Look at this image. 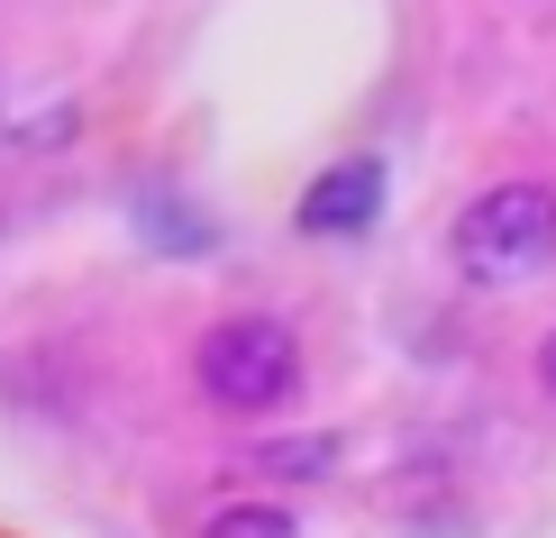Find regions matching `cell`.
I'll return each mask as SVG.
<instances>
[{
  "mask_svg": "<svg viewBox=\"0 0 556 538\" xmlns=\"http://www.w3.org/2000/svg\"><path fill=\"white\" fill-rule=\"evenodd\" d=\"M375 210H383V165L375 155H346V165H329L301 192V228L311 238H356V228H375Z\"/></svg>",
  "mask_w": 556,
  "mask_h": 538,
  "instance_id": "3957f363",
  "label": "cell"
},
{
  "mask_svg": "<svg viewBox=\"0 0 556 538\" xmlns=\"http://www.w3.org/2000/svg\"><path fill=\"white\" fill-rule=\"evenodd\" d=\"M456 265L475 292H511L529 274L556 265V192L547 183H493L456 220Z\"/></svg>",
  "mask_w": 556,
  "mask_h": 538,
  "instance_id": "6da1fadb",
  "label": "cell"
},
{
  "mask_svg": "<svg viewBox=\"0 0 556 538\" xmlns=\"http://www.w3.org/2000/svg\"><path fill=\"white\" fill-rule=\"evenodd\" d=\"M539 384H547V392H556V329H547V338H539Z\"/></svg>",
  "mask_w": 556,
  "mask_h": 538,
  "instance_id": "5b68a950",
  "label": "cell"
},
{
  "mask_svg": "<svg viewBox=\"0 0 556 538\" xmlns=\"http://www.w3.org/2000/svg\"><path fill=\"white\" fill-rule=\"evenodd\" d=\"M201 538H301V529H292V511H274V502H238V511H219Z\"/></svg>",
  "mask_w": 556,
  "mask_h": 538,
  "instance_id": "277c9868",
  "label": "cell"
},
{
  "mask_svg": "<svg viewBox=\"0 0 556 538\" xmlns=\"http://www.w3.org/2000/svg\"><path fill=\"white\" fill-rule=\"evenodd\" d=\"M292 384H301V347L283 320H219L211 338H201V392H211L219 411H283L292 402Z\"/></svg>",
  "mask_w": 556,
  "mask_h": 538,
  "instance_id": "7a4b0ae2",
  "label": "cell"
}]
</instances>
